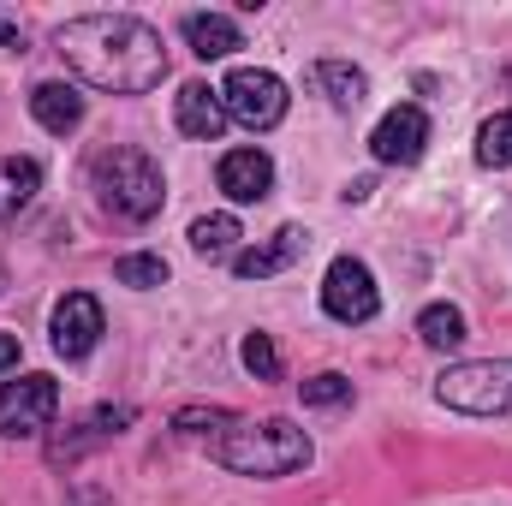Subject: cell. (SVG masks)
Segmentation results:
<instances>
[{
  "label": "cell",
  "mask_w": 512,
  "mask_h": 506,
  "mask_svg": "<svg viewBox=\"0 0 512 506\" xmlns=\"http://www.w3.org/2000/svg\"><path fill=\"white\" fill-rule=\"evenodd\" d=\"M54 48L60 60L108 90V96H143L167 78V48H161V30L131 18V12H84V18H66L54 30Z\"/></svg>",
  "instance_id": "1"
},
{
  "label": "cell",
  "mask_w": 512,
  "mask_h": 506,
  "mask_svg": "<svg viewBox=\"0 0 512 506\" xmlns=\"http://www.w3.org/2000/svg\"><path fill=\"white\" fill-rule=\"evenodd\" d=\"M215 465L239 471V477H286L298 465H310V435L286 417L268 423H239L215 441Z\"/></svg>",
  "instance_id": "2"
},
{
  "label": "cell",
  "mask_w": 512,
  "mask_h": 506,
  "mask_svg": "<svg viewBox=\"0 0 512 506\" xmlns=\"http://www.w3.org/2000/svg\"><path fill=\"white\" fill-rule=\"evenodd\" d=\"M96 197L108 215L120 221H155L161 203H167V185H161V167L143 155V149H102L96 155Z\"/></svg>",
  "instance_id": "3"
},
{
  "label": "cell",
  "mask_w": 512,
  "mask_h": 506,
  "mask_svg": "<svg viewBox=\"0 0 512 506\" xmlns=\"http://www.w3.org/2000/svg\"><path fill=\"white\" fill-rule=\"evenodd\" d=\"M435 399L465 417H507L512 411V358H477L435 376Z\"/></svg>",
  "instance_id": "4"
},
{
  "label": "cell",
  "mask_w": 512,
  "mask_h": 506,
  "mask_svg": "<svg viewBox=\"0 0 512 506\" xmlns=\"http://www.w3.org/2000/svg\"><path fill=\"white\" fill-rule=\"evenodd\" d=\"M221 102H227V120L251 131H274L286 120V84L262 66H239L227 84H221Z\"/></svg>",
  "instance_id": "5"
},
{
  "label": "cell",
  "mask_w": 512,
  "mask_h": 506,
  "mask_svg": "<svg viewBox=\"0 0 512 506\" xmlns=\"http://www.w3.org/2000/svg\"><path fill=\"white\" fill-rule=\"evenodd\" d=\"M322 310L334 322H370L382 310V292H376V274L358 262V256H334L328 262V280H322Z\"/></svg>",
  "instance_id": "6"
},
{
  "label": "cell",
  "mask_w": 512,
  "mask_h": 506,
  "mask_svg": "<svg viewBox=\"0 0 512 506\" xmlns=\"http://www.w3.org/2000/svg\"><path fill=\"white\" fill-rule=\"evenodd\" d=\"M60 411L54 376H18L0 381V435H42Z\"/></svg>",
  "instance_id": "7"
},
{
  "label": "cell",
  "mask_w": 512,
  "mask_h": 506,
  "mask_svg": "<svg viewBox=\"0 0 512 506\" xmlns=\"http://www.w3.org/2000/svg\"><path fill=\"white\" fill-rule=\"evenodd\" d=\"M48 334H54V352H60V358H90L96 340L108 334L102 304H96L90 292H66V298L54 304V316H48Z\"/></svg>",
  "instance_id": "8"
},
{
  "label": "cell",
  "mask_w": 512,
  "mask_h": 506,
  "mask_svg": "<svg viewBox=\"0 0 512 506\" xmlns=\"http://www.w3.org/2000/svg\"><path fill=\"white\" fill-rule=\"evenodd\" d=\"M423 143H429V114L423 108H393L382 114V126L370 131V155L382 161V167H411L417 155H423Z\"/></svg>",
  "instance_id": "9"
},
{
  "label": "cell",
  "mask_w": 512,
  "mask_h": 506,
  "mask_svg": "<svg viewBox=\"0 0 512 506\" xmlns=\"http://www.w3.org/2000/svg\"><path fill=\"white\" fill-rule=\"evenodd\" d=\"M173 120L185 137H197V143H215L221 131H227V102H221V90H209L203 78H191L179 96H173Z\"/></svg>",
  "instance_id": "10"
},
{
  "label": "cell",
  "mask_w": 512,
  "mask_h": 506,
  "mask_svg": "<svg viewBox=\"0 0 512 506\" xmlns=\"http://www.w3.org/2000/svg\"><path fill=\"white\" fill-rule=\"evenodd\" d=\"M221 191L233 203H262L274 191V161L262 149H227L221 155Z\"/></svg>",
  "instance_id": "11"
},
{
  "label": "cell",
  "mask_w": 512,
  "mask_h": 506,
  "mask_svg": "<svg viewBox=\"0 0 512 506\" xmlns=\"http://www.w3.org/2000/svg\"><path fill=\"white\" fill-rule=\"evenodd\" d=\"M304 251H310V233H304V227H280L268 245H256V251L239 256V262H233V274H239V280H268V274L292 268Z\"/></svg>",
  "instance_id": "12"
},
{
  "label": "cell",
  "mask_w": 512,
  "mask_h": 506,
  "mask_svg": "<svg viewBox=\"0 0 512 506\" xmlns=\"http://www.w3.org/2000/svg\"><path fill=\"white\" fill-rule=\"evenodd\" d=\"M30 114H36L42 131L66 137V131L84 126V96H78L72 84H36V90H30Z\"/></svg>",
  "instance_id": "13"
},
{
  "label": "cell",
  "mask_w": 512,
  "mask_h": 506,
  "mask_svg": "<svg viewBox=\"0 0 512 506\" xmlns=\"http://www.w3.org/2000/svg\"><path fill=\"white\" fill-rule=\"evenodd\" d=\"M185 42H191L197 60H227L233 48H245L239 24H233L227 12H191V18H185Z\"/></svg>",
  "instance_id": "14"
},
{
  "label": "cell",
  "mask_w": 512,
  "mask_h": 506,
  "mask_svg": "<svg viewBox=\"0 0 512 506\" xmlns=\"http://www.w3.org/2000/svg\"><path fill=\"white\" fill-rule=\"evenodd\" d=\"M304 84L322 90L334 108H364V96H370V78H364L358 66H346V60H316V66L304 72Z\"/></svg>",
  "instance_id": "15"
},
{
  "label": "cell",
  "mask_w": 512,
  "mask_h": 506,
  "mask_svg": "<svg viewBox=\"0 0 512 506\" xmlns=\"http://www.w3.org/2000/svg\"><path fill=\"white\" fill-rule=\"evenodd\" d=\"M42 191V167L30 155H0V221L24 215Z\"/></svg>",
  "instance_id": "16"
},
{
  "label": "cell",
  "mask_w": 512,
  "mask_h": 506,
  "mask_svg": "<svg viewBox=\"0 0 512 506\" xmlns=\"http://www.w3.org/2000/svg\"><path fill=\"white\" fill-rule=\"evenodd\" d=\"M126 423H131V405H102L96 417H84V423H78L84 435H66V441L54 447V459H78L84 447H102V441H114Z\"/></svg>",
  "instance_id": "17"
},
{
  "label": "cell",
  "mask_w": 512,
  "mask_h": 506,
  "mask_svg": "<svg viewBox=\"0 0 512 506\" xmlns=\"http://www.w3.org/2000/svg\"><path fill=\"white\" fill-rule=\"evenodd\" d=\"M417 340L435 346V352L465 346V310H459V304H429V310L417 316Z\"/></svg>",
  "instance_id": "18"
},
{
  "label": "cell",
  "mask_w": 512,
  "mask_h": 506,
  "mask_svg": "<svg viewBox=\"0 0 512 506\" xmlns=\"http://www.w3.org/2000/svg\"><path fill=\"white\" fill-rule=\"evenodd\" d=\"M239 239H245V233H239L233 215H203V221H191V251L197 256H227Z\"/></svg>",
  "instance_id": "19"
},
{
  "label": "cell",
  "mask_w": 512,
  "mask_h": 506,
  "mask_svg": "<svg viewBox=\"0 0 512 506\" xmlns=\"http://www.w3.org/2000/svg\"><path fill=\"white\" fill-rule=\"evenodd\" d=\"M477 161L483 167H512V108L495 114V120H483V131H477Z\"/></svg>",
  "instance_id": "20"
},
{
  "label": "cell",
  "mask_w": 512,
  "mask_h": 506,
  "mask_svg": "<svg viewBox=\"0 0 512 506\" xmlns=\"http://www.w3.org/2000/svg\"><path fill=\"white\" fill-rule=\"evenodd\" d=\"M114 280H120V286H143V292H149V286H167V262L149 256V251L120 256V262H114Z\"/></svg>",
  "instance_id": "21"
},
{
  "label": "cell",
  "mask_w": 512,
  "mask_h": 506,
  "mask_svg": "<svg viewBox=\"0 0 512 506\" xmlns=\"http://www.w3.org/2000/svg\"><path fill=\"white\" fill-rule=\"evenodd\" d=\"M173 429H179V435H215V429L227 435V429H239V417H233V411H221V405H215V411H203V405H185V411L173 417Z\"/></svg>",
  "instance_id": "22"
},
{
  "label": "cell",
  "mask_w": 512,
  "mask_h": 506,
  "mask_svg": "<svg viewBox=\"0 0 512 506\" xmlns=\"http://www.w3.org/2000/svg\"><path fill=\"white\" fill-rule=\"evenodd\" d=\"M298 393H304V405H346L352 399V381L340 376V370H322V376L298 381Z\"/></svg>",
  "instance_id": "23"
},
{
  "label": "cell",
  "mask_w": 512,
  "mask_h": 506,
  "mask_svg": "<svg viewBox=\"0 0 512 506\" xmlns=\"http://www.w3.org/2000/svg\"><path fill=\"white\" fill-rule=\"evenodd\" d=\"M239 358H245V370H251L256 381L280 376V352H274V340H268V334H245V352H239Z\"/></svg>",
  "instance_id": "24"
},
{
  "label": "cell",
  "mask_w": 512,
  "mask_h": 506,
  "mask_svg": "<svg viewBox=\"0 0 512 506\" xmlns=\"http://www.w3.org/2000/svg\"><path fill=\"white\" fill-rule=\"evenodd\" d=\"M370 191H376V179H352V185H346V203H364Z\"/></svg>",
  "instance_id": "25"
},
{
  "label": "cell",
  "mask_w": 512,
  "mask_h": 506,
  "mask_svg": "<svg viewBox=\"0 0 512 506\" xmlns=\"http://www.w3.org/2000/svg\"><path fill=\"white\" fill-rule=\"evenodd\" d=\"M18 364V340L12 334H0V370H12Z\"/></svg>",
  "instance_id": "26"
},
{
  "label": "cell",
  "mask_w": 512,
  "mask_h": 506,
  "mask_svg": "<svg viewBox=\"0 0 512 506\" xmlns=\"http://www.w3.org/2000/svg\"><path fill=\"white\" fill-rule=\"evenodd\" d=\"M0 42H12V48H24V36H18V30H12L6 18H0Z\"/></svg>",
  "instance_id": "27"
}]
</instances>
